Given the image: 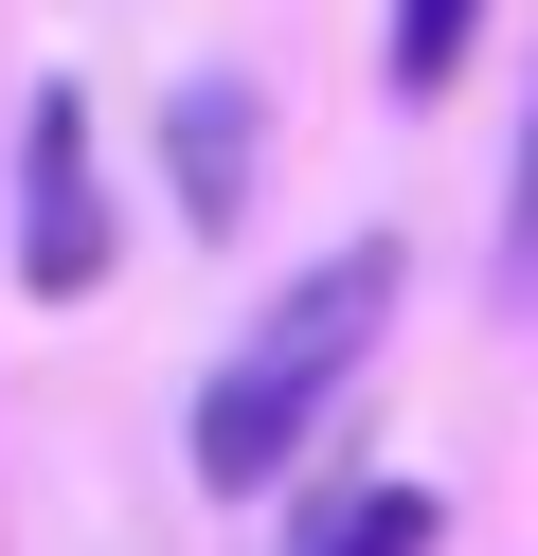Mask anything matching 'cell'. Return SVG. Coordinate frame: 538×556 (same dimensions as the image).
<instances>
[{"label":"cell","instance_id":"cell-3","mask_svg":"<svg viewBox=\"0 0 538 556\" xmlns=\"http://www.w3.org/2000/svg\"><path fill=\"white\" fill-rule=\"evenodd\" d=\"M162 198H179V233L251 216V73H179L162 90Z\"/></svg>","mask_w":538,"mask_h":556},{"label":"cell","instance_id":"cell-4","mask_svg":"<svg viewBox=\"0 0 538 556\" xmlns=\"http://www.w3.org/2000/svg\"><path fill=\"white\" fill-rule=\"evenodd\" d=\"M466 37H485V0H395V37H377V73H395V109H430V90L466 73Z\"/></svg>","mask_w":538,"mask_h":556},{"label":"cell","instance_id":"cell-2","mask_svg":"<svg viewBox=\"0 0 538 556\" xmlns=\"http://www.w3.org/2000/svg\"><path fill=\"white\" fill-rule=\"evenodd\" d=\"M108 269H126V198H108V126H90V90H36L18 109V288L36 305H90Z\"/></svg>","mask_w":538,"mask_h":556},{"label":"cell","instance_id":"cell-1","mask_svg":"<svg viewBox=\"0 0 538 556\" xmlns=\"http://www.w3.org/2000/svg\"><path fill=\"white\" fill-rule=\"evenodd\" d=\"M377 324H395V233H341V252L287 269V305L198 377V431H179L215 503H270V484L305 467V431L341 413V377L377 359Z\"/></svg>","mask_w":538,"mask_h":556},{"label":"cell","instance_id":"cell-6","mask_svg":"<svg viewBox=\"0 0 538 556\" xmlns=\"http://www.w3.org/2000/svg\"><path fill=\"white\" fill-rule=\"evenodd\" d=\"M502 305H538V109H521V162H502Z\"/></svg>","mask_w":538,"mask_h":556},{"label":"cell","instance_id":"cell-5","mask_svg":"<svg viewBox=\"0 0 538 556\" xmlns=\"http://www.w3.org/2000/svg\"><path fill=\"white\" fill-rule=\"evenodd\" d=\"M449 539V503H430V484H359L341 520H305V556H430Z\"/></svg>","mask_w":538,"mask_h":556}]
</instances>
